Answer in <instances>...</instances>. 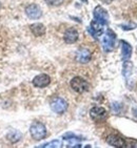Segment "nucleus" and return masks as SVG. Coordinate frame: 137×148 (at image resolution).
Returning a JSON list of instances; mask_svg holds the SVG:
<instances>
[{
    "instance_id": "6e6552de",
    "label": "nucleus",
    "mask_w": 137,
    "mask_h": 148,
    "mask_svg": "<svg viewBox=\"0 0 137 148\" xmlns=\"http://www.w3.org/2000/svg\"><path fill=\"white\" fill-rule=\"evenodd\" d=\"M51 83V78H50L49 75L46 74H41L38 75L33 79V85L35 87H38V88H43V87H46Z\"/></svg>"
},
{
    "instance_id": "6ab92c4d",
    "label": "nucleus",
    "mask_w": 137,
    "mask_h": 148,
    "mask_svg": "<svg viewBox=\"0 0 137 148\" xmlns=\"http://www.w3.org/2000/svg\"><path fill=\"white\" fill-rule=\"evenodd\" d=\"M112 109H113V111H114L115 114H119L120 111H121V109H122V105L119 104L118 102H115L112 104Z\"/></svg>"
},
{
    "instance_id": "7ed1b4c3",
    "label": "nucleus",
    "mask_w": 137,
    "mask_h": 148,
    "mask_svg": "<svg viewBox=\"0 0 137 148\" xmlns=\"http://www.w3.org/2000/svg\"><path fill=\"white\" fill-rule=\"evenodd\" d=\"M115 41H116V34L111 29H108L102 39V46L104 51L109 53L114 49Z\"/></svg>"
},
{
    "instance_id": "a211bd4d",
    "label": "nucleus",
    "mask_w": 137,
    "mask_h": 148,
    "mask_svg": "<svg viewBox=\"0 0 137 148\" xmlns=\"http://www.w3.org/2000/svg\"><path fill=\"white\" fill-rule=\"evenodd\" d=\"M49 5H52V6H59L61 5L63 3L64 0H44Z\"/></svg>"
},
{
    "instance_id": "9b49d317",
    "label": "nucleus",
    "mask_w": 137,
    "mask_h": 148,
    "mask_svg": "<svg viewBox=\"0 0 137 148\" xmlns=\"http://www.w3.org/2000/svg\"><path fill=\"white\" fill-rule=\"evenodd\" d=\"M91 58H92V54L88 49H80L76 53V61L79 63H82V64H86V63L90 62Z\"/></svg>"
},
{
    "instance_id": "f8f14e48",
    "label": "nucleus",
    "mask_w": 137,
    "mask_h": 148,
    "mask_svg": "<svg viewBox=\"0 0 137 148\" xmlns=\"http://www.w3.org/2000/svg\"><path fill=\"white\" fill-rule=\"evenodd\" d=\"M79 37V34L78 32L75 29H68L66 31L64 35H63V39H64V42L68 43V44H72V43H75L78 40Z\"/></svg>"
},
{
    "instance_id": "4468645a",
    "label": "nucleus",
    "mask_w": 137,
    "mask_h": 148,
    "mask_svg": "<svg viewBox=\"0 0 137 148\" xmlns=\"http://www.w3.org/2000/svg\"><path fill=\"white\" fill-rule=\"evenodd\" d=\"M30 29L33 33L34 36L36 37H41L46 34V26L43 25L42 23H34V24H31L30 25Z\"/></svg>"
},
{
    "instance_id": "aec40b11",
    "label": "nucleus",
    "mask_w": 137,
    "mask_h": 148,
    "mask_svg": "<svg viewBox=\"0 0 137 148\" xmlns=\"http://www.w3.org/2000/svg\"><path fill=\"white\" fill-rule=\"evenodd\" d=\"M63 139L64 140H80L81 138L77 137V136H75L73 134H66L63 136Z\"/></svg>"
},
{
    "instance_id": "1a4fd4ad",
    "label": "nucleus",
    "mask_w": 137,
    "mask_h": 148,
    "mask_svg": "<svg viewBox=\"0 0 137 148\" xmlns=\"http://www.w3.org/2000/svg\"><path fill=\"white\" fill-rule=\"evenodd\" d=\"M26 14L30 19H39L42 15V11L37 4H30L26 8Z\"/></svg>"
},
{
    "instance_id": "20e7f679",
    "label": "nucleus",
    "mask_w": 137,
    "mask_h": 148,
    "mask_svg": "<svg viewBox=\"0 0 137 148\" xmlns=\"http://www.w3.org/2000/svg\"><path fill=\"white\" fill-rule=\"evenodd\" d=\"M51 109L54 112L58 114H61L63 112H66V109H68V103L64 99L60 97H57V98H54V99L51 101Z\"/></svg>"
},
{
    "instance_id": "f257e3e1",
    "label": "nucleus",
    "mask_w": 137,
    "mask_h": 148,
    "mask_svg": "<svg viewBox=\"0 0 137 148\" xmlns=\"http://www.w3.org/2000/svg\"><path fill=\"white\" fill-rule=\"evenodd\" d=\"M30 134L36 141L43 140L46 137V128L41 122H34L30 127Z\"/></svg>"
},
{
    "instance_id": "f03ea898",
    "label": "nucleus",
    "mask_w": 137,
    "mask_h": 148,
    "mask_svg": "<svg viewBox=\"0 0 137 148\" xmlns=\"http://www.w3.org/2000/svg\"><path fill=\"white\" fill-rule=\"evenodd\" d=\"M70 85H71L72 89L75 90L76 92H78V94L86 92V91L89 90V87H90L88 81H86L81 77H74L71 80Z\"/></svg>"
},
{
    "instance_id": "9d476101",
    "label": "nucleus",
    "mask_w": 137,
    "mask_h": 148,
    "mask_svg": "<svg viewBox=\"0 0 137 148\" xmlns=\"http://www.w3.org/2000/svg\"><path fill=\"white\" fill-rule=\"evenodd\" d=\"M107 143L109 145H111L112 147H126L127 143L125 141V139H122L121 137L117 136V134H110L108 138H107Z\"/></svg>"
},
{
    "instance_id": "4be33fe9",
    "label": "nucleus",
    "mask_w": 137,
    "mask_h": 148,
    "mask_svg": "<svg viewBox=\"0 0 137 148\" xmlns=\"http://www.w3.org/2000/svg\"><path fill=\"white\" fill-rule=\"evenodd\" d=\"M103 3H106V4H110V3H112L114 0H101Z\"/></svg>"
},
{
    "instance_id": "0eeeda50",
    "label": "nucleus",
    "mask_w": 137,
    "mask_h": 148,
    "mask_svg": "<svg viewBox=\"0 0 137 148\" xmlns=\"http://www.w3.org/2000/svg\"><path fill=\"white\" fill-rule=\"evenodd\" d=\"M90 117L94 121H102L108 117V111L103 107L100 106H95L90 110Z\"/></svg>"
},
{
    "instance_id": "f3484780",
    "label": "nucleus",
    "mask_w": 137,
    "mask_h": 148,
    "mask_svg": "<svg viewBox=\"0 0 137 148\" xmlns=\"http://www.w3.org/2000/svg\"><path fill=\"white\" fill-rule=\"evenodd\" d=\"M60 145H61L60 141H58V140H54V141H52V142L46 143V144H43V145H40L39 147H60Z\"/></svg>"
},
{
    "instance_id": "412c9836",
    "label": "nucleus",
    "mask_w": 137,
    "mask_h": 148,
    "mask_svg": "<svg viewBox=\"0 0 137 148\" xmlns=\"http://www.w3.org/2000/svg\"><path fill=\"white\" fill-rule=\"evenodd\" d=\"M136 27V24H131V25H122L121 26V29H125V31H131V29H134Z\"/></svg>"
},
{
    "instance_id": "39448f33",
    "label": "nucleus",
    "mask_w": 137,
    "mask_h": 148,
    "mask_svg": "<svg viewBox=\"0 0 137 148\" xmlns=\"http://www.w3.org/2000/svg\"><path fill=\"white\" fill-rule=\"evenodd\" d=\"M93 16H94V19L96 20V21H99V22H101L102 24H104V25L108 24L109 14L102 6H100V5L96 6L94 12H93Z\"/></svg>"
},
{
    "instance_id": "423d86ee",
    "label": "nucleus",
    "mask_w": 137,
    "mask_h": 148,
    "mask_svg": "<svg viewBox=\"0 0 137 148\" xmlns=\"http://www.w3.org/2000/svg\"><path fill=\"white\" fill-rule=\"evenodd\" d=\"M103 29H104V24L94 19L90 24V27L88 29V31L94 38H98L103 34Z\"/></svg>"
},
{
    "instance_id": "2eb2a0df",
    "label": "nucleus",
    "mask_w": 137,
    "mask_h": 148,
    "mask_svg": "<svg viewBox=\"0 0 137 148\" xmlns=\"http://www.w3.org/2000/svg\"><path fill=\"white\" fill-rule=\"evenodd\" d=\"M133 71V64L130 60H125L122 65V75L126 79H129Z\"/></svg>"
},
{
    "instance_id": "dca6fc26",
    "label": "nucleus",
    "mask_w": 137,
    "mask_h": 148,
    "mask_svg": "<svg viewBox=\"0 0 137 148\" xmlns=\"http://www.w3.org/2000/svg\"><path fill=\"white\" fill-rule=\"evenodd\" d=\"M6 139L12 143H16L21 139V134L17 130H12L6 134Z\"/></svg>"
},
{
    "instance_id": "ddd939ff",
    "label": "nucleus",
    "mask_w": 137,
    "mask_h": 148,
    "mask_svg": "<svg viewBox=\"0 0 137 148\" xmlns=\"http://www.w3.org/2000/svg\"><path fill=\"white\" fill-rule=\"evenodd\" d=\"M120 44H121V56H122L123 61L125 60H129L131 58L132 53H133V49H132L131 44L125 40H121L120 41Z\"/></svg>"
}]
</instances>
